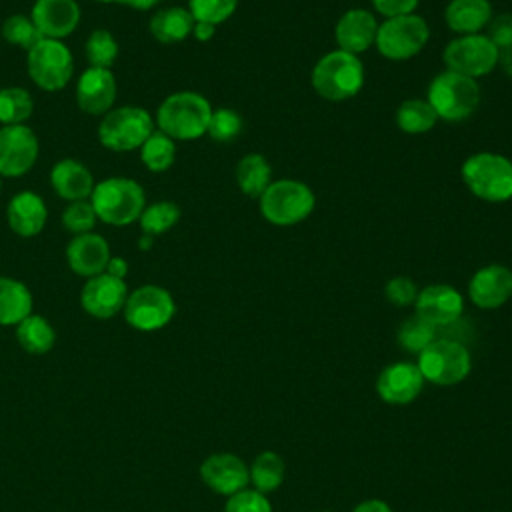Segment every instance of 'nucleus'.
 <instances>
[{
    "label": "nucleus",
    "mask_w": 512,
    "mask_h": 512,
    "mask_svg": "<svg viewBox=\"0 0 512 512\" xmlns=\"http://www.w3.org/2000/svg\"><path fill=\"white\" fill-rule=\"evenodd\" d=\"M224 512H272L270 500L258 490H240L228 496Z\"/></svg>",
    "instance_id": "nucleus-41"
},
{
    "label": "nucleus",
    "mask_w": 512,
    "mask_h": 512,
    "mask_svg": "<svg viewBox=\"0 0 512 512\" xmlns=\"http://www.w3.org/2000/svg\"><path fill=\"white\" fill-rule=\"evenodd\" d=\"M122 4H128L134 10H150L154 6H158L162 0H120Z\"/></svg>",
    "instance_id": "nucleus-49"
},
{
    "label": "nucleus",
    "mask_w": 512,
    "mask_h": 512,
    "mask_svg": "<svg viewBox=\"0 0 512 512\" xmlns=\"http://www.w3.org/2000/svg\"><path fill=\"white\" fill-rule=\"evenodd\" d=\"M194 18L184 6H168L150 18V34L162 44H176L192 34Z\"/></svg>",
    "instance_id": "nucleus-26"
},
{
    "label": "nucleus",
    "mask_w": 512,
    "mask_h": 512,
    "mask_svg": "<svg viewBox=\"0 0 512 512\" xmlns=\"http://www.w3.org/2000/svg\"><path fill=\"white\" fill-rule=\"evenodd\" d=\"M414 308V314L436 328H444L460 320L464 312V298L450 284H430L418 290Z\"/></svg>",
    "instance_id": "nucleus-14"
},
{
    "label": "nucleus",
    "mask_w": 512,
    "mask_h": 512,
    "mask_svg": "<svg viewBox=\"0 0 512 512\" xmlns=\"http://www.w3.org/2000/svg\"><path fill=\"white\" fill-rule=\"evenodd\" d=\"M316 94L330 102H342L356 96L364 86V64L356 54L340 48L318 58L310 74Z\"/></svg>",
    "instance_id": "nucleus-2"
},
{
    "label": "nucleus",
    "mask_w": 512,
    "mask_h": 512,
    "mask_svg": "<svg viewBox=\"0 0 512 512\" xmlns=\"http://www.w3.org/2000/svg\"><path fill=\"white\" fill-rule=\"evenodd\" d=\"M2 36L8 44L20 46L24 50H30L32 46H36L42 40V34L34 26L32 18L22 16V14H14V16H8L4 20Z\"/></svg>",
    "instance_id": "nucleus-37"
},
{
    "label": "nucleus",
    "mask_w": 512,
    "mask_h": 512,
    "mask_svg": "<svg viewBox=\"0 0 512 512\" xmlns=\"http://www.w3.org/2000/svg\"><path fill=\"white\" fill-rule=\"evenodd\" d=\"M124 320L140 330L154 332L164 328L176 314L172 294L156 284H146L128 294L124 304Z\"/></svg>",
    "instance_id": "nucleus-12"
},
{
    "label": "nucleus",
    "mask_w": 512,
    "mask_h": 512,
    "mask_svg": "<svg viewBox=\"0 0 512 512\" xmlns=\"http://www.w3.org/2000/svg\"><path fill=\"white\" fill-rule=\"evenodd\" d=\"M248 472L254 490H258L260 494H268L280 488V484L284 482V460L280 454L266 450L252 460Z\"/></svg>",
    "instance_id": "nucleus-30"
},
{
    "label": "nucleus",
    "mask_w": 512,
    "mask_h": 512,
    "mask_svg": "<svg viewBox=\"0 0 512 512\" xmlns=\"http://www.w3.org/2000/svg\"><path fill=\"white\" fill-rule=\"evenodd\" d=\"M314 206L316 196L312 188L294 178L272 180L258 198L262 218L274 226H294L306 220Z\"/></svg>",
    "instance_id": "nucleus-4"
},
{
    "label": "nucleus",
    "mask_w": 512,
    "mask_h": 512,
    "mask_svg": "<svg viewBox=\"0 0 512 512\" xmlns=\"http://www.w3.org/2000/svg\"><path fill=\"white\" fill-rule=\"evenodd\" d=\"M322 512H330V510H322Z\"/></svg>",
    "instance_id": "nucleus-53"
},
{
    "label": "nucleus",
    "mask_w": 512,
    "mask_h": 512,
    "mask_svg": "<svg viewBox=\"0 0 512 512\" xmlns=\"http://www.w3.org/2000/svg\"><path fill=\"white\" fill-rule=\"evenodd\" d=\"M126 298H128L126 282L120 278H114L106 272L88 278L80 292L82 308L90 316L102 318V320L118 314L124 308Z\"/></svg>",
    "instance_id": "nucleus-15"
},
{
    "label": "nucleus",
    "mask_w": 512,
    "mask_h": 512,
    "mask_svg": "<svg viewBox=\"0 0 512 512\" xmlns=\"http://www.w3.org/2000/svg\"><path fill=\"white\" fill-rule=\"evenodd\" d=\"M178 220H180V208L174 202H168V200L144 206V210H142V214L138 218L142 232L148 234V236L164 234Z\"/></svg>",
    "instance_id": "nucleus-35"
},
{
    "label": "nucleus",
    "mask_w": 512,
    "mask_h": 512,
    "mask_svg": "<svg viewBox=\"0 0 512 512\" xmlns=\"http://www.w3.org/2000/svg\"><path fill=\"white\" fill-rule=\"evenodd\" d=\"M200 478L216 494L232 496L248 486L250 472L242 458H238L236 454L220 452L208 456L200 464Z\"/></svg>",
    "instance_id": "nucleus-18"
},
{
    "label": "nucleus",
    "mask_w": 512,
    "mask_h": 512,
    "mask_svg": "<svg viewBox=\"0 0 512 512\" xmlns=\"http://www.w3.org/2000/svg\"><path fill=\"white\" fill-rule=\"evenodd\" d=\"M444 66L468 78H482L498 66V48L486 34L456 36L444 48Z\"/></svg>",
    "instance_id": "nucleus-11"
},
{
    "label": "nucleus",
    "mask_w": 512,
    "mask_h": 512,
    "mask_svg": "<svg viewBox=\"0 0 512 512\" xmlns=\"http://www.w3.org/2000/svg\"><path fill=\"white\" fill-rule=\"evenodd\" d=\"M466 188L480 200L506 202L512 198V162L498 152H476L462 164Z\"/></svg>",
    "instance_id": "nucleus-6"
},
{
    "label": "nucleus",
    "mask_w": 512,
    "mask_h": 512,
    "mask_svg": "<svg viewBox=\"0 0 512 512\" xmlns=\"http://www.w3.org/2000/svg\"><path fill=\"white\" fill-rule=\"evenodd\" d=\"M352 512H392V508H390L384 500L370 498V500H364V502L356 504V506L352 508Z\"/></svg>",
    "instance_id": "nucleus-46"
},
{
    "label": "nucleus",
    "mask_w": 512,
    "mask_h": 512,
    "mask_svg": "<svg viewBox=\"0 0 512 512\" xmlns=\"http://www.w3.org/2000/svg\"><path fill=\"white\" fill-rule=\"evenodd\" d=\"M420 0H370L372 8L382 14L384 18L392 16H402V14H412L416 10Z\"/></svg>",
    "instance_id": "nucleus-44"
},
{
    "label": "nucleus",
    "mask_w": 512,
    "mask_h": 512,
    "mask_svg": "<svg viewBox=\"0 0 512 512\" xmlns=\"http://www.w3.org/2000/svg\"><path fill=\"white\" fill-rule=\"evenodd\" d=\"M50 182H52L54 192L68 202L86 200V198H90V194L94 190V178H92L90 170L82 162L72 160V158L58 160L52 166Z\"/></svg>",
    "instance_id": "nucleus-24"
},
{
    "label": "nucleus",
    "mask_w": 512,
    "mask_h": 512,
    "mask_svg": "<svg viewBox=\"0 0 512 512\" xmlns=\"http://www.w3.org/2000/svg\"><path fill=\"white\" fill-rule=\"evenodd\" d=\"M6 218L14 234L22 238H32L44 230L48 220V208L42 196H38L36 192L24 190L10 198L6 208Z\"/></svg>",
    "instance_id": "nucleus-23"
},
{
    "label": "nucleus",
    "mask_w": 512,
    "mask_h": 512,
    "mask_svg": "<svg viewBox=\"0 0 512 512\" xmlns=\"http://www.w3.org/2000/svg\"><path fill=\"white\" fill-rule=\"evenodd\" d=\"M154 132V118L140 106H120L104 114L98 124V140L114 152L140 148Z\"/></svg>",
    "instance_id": "nucleus-8"
},
{
    "label": "nucleus",
    "mask_w": 512,
    "mask_h": 512,
    "mask_svg": "<svg viewBox=\"0 0 512 512\" xmlns=\"http://www.w3.org/2000/svg\"><path fill=\"white\" fill-rule=\"evenodd\" d=\"M270 182H272V168L262 154L250 152L238 160L236 184L246 196L260 198V194L270 186Z\"/></svg>",
    "instance_id": "nucleus-28"
},
{
    "label": "nucleus",
    "mask_w": 512,
    "mask_h": 512,
    "mask_svg": "<svg viewBox=\"0 0 512 512\" xmlns=\"http://www.w3.org/2000/svg\"><path fill=\"white\" fill-rule=\"evenodd\" d=\"M66 260L74 274L92 278L106 270L110 260V246L100 234H78L66 246Z\"/></svg>",
    "instance_id": "nucleus-22"
},
{
    "label": "nucleus",
    "mask_w": 512,
    "mask_h": 512,
    "mask_svg": "<svg viewBox=\"0 0 512 512\" xmlns=\"http://www.w3.org/2000/svg\"><path fill=\"white\" fill-rule=\"evenodd\" d=\"M422 378L436 386H454L468 378L472 358L468 348L452 338H436L416 360Z\"/></svg>",
    "instance_id": "nucleus-7"
},
{
    "label": "nucleus",
    "mask_w": 512,
    "mask_h": 512,
    "mask_svg": "<svg viewBox=\"0 0 512 512\" xmlns=\"http://www.w3.org/2000/svg\"><path fill=\"white\" fill-rule=\"evenodd\" d=\"M30 18L42 38L60 40L76 30L80 8L76 0H36Z\"/></svg>",
    "instance_id": "nucleus-21"
},
{
    "label": "nucleus",
    "mask_w": 512,
    "mask_h": 512,
    "mask_svg": "<svg viewBox=\"0 0 512 512\" xmlns=\"http://www.w3.org/2000/svg\"><path fill=\"white\" fill-rule=\"evenodd\" d=\"M212 116L210 102L190 90L174 92L162 100L156 112L158 130L176 140H198L206 134Z\"/></svg>",
    "instance_id": "nucleus-1"
},
{
    "label": "nucleus",
    "mask_w": 512,
    "mask_h": 512,
    "mask_svg": "<svg viewBox=\"0 0 512 512\" xmlns=\"http://www.w3.org/2000/svg\"><path fill=\"white\" fill-rule=\"evenodd\" d=\"M428 38H430L428 22L416 12H412V14L392 16L380 22L374 46L380 52V56H384L386 60L402 62L416 56L428 44Z\"/></svg>",
    "instance_id": "nucleus-9"
},
{
    "label": "nucleus",
    "mask_w": 512,
    "mask_h": 512,
    "mask_svg": "<svg viewBox=\"0 0 512 512\" xmlns=\"http://www.w3.org/2000/svg\"><path fill=\"white\" fill-rule=\"evenodd\" d=\"M98 216L90 204V200H74L62 212V226L74 236L92 232Z\"/></svg>",
    "instance_id": "nucleus-40"
},
{
    "label": "nucleus",
    "mask_w": 512,
    "mask_h": 512,
    "mask_svg": "<svg viewBox=\"0 0 512 512\" xmlns=\"http://www.w3.org/2000/svg\"><path fill=\"white\" fill-rule=\"evenodd\" d=\"M16 340L30 354H46L56 342V332L44 316L30 314L16 324Z\"/></svg>",
    "instance_id": "nucleus-29"
},
{
    "label": "nucleus",
    "mask_w": 512,
    "mask_h": 512,
    "mask_svg": "<svg viewBox=\"0 0 512 512\" xmlns=\"http://www.w3.org/2000/svg\"><path fill=\"white\" fill-rule=\"evenodd\" d=\"M468 296L474 306L494 310L512 298V270L504 264H486L478 268L468 282Z\"/></svg>",
    "instance_id": "nucleus-16"
},
{
    "label": "nucleus",
    "mask_w": 512,
    "mask_h": 512,
    "mask_svg": "<svg viewBox=\"0 0 512 512\" xmlns=\"http://www.w3.org/2000/svg\"><path fill=\"white\" fill-rule=\"evenodd\" d=\"M486 36L492 40V44L498 50L508 42H512V14L492 16L486 26Z\"/></svg>",
    "instance_id": "nucleus-43"
},
{
    "label": "nucleus",
    "mask_w": 512,
    "mask_h": 512,
    "mask_svg": "<svg viewBox=\"0 0 512 512\" xmlns=\"http://www.w3.org/2000/svg\"><path fill=\"white\" fill-rule=\"evenodd\" d=\"M216 32V26L214 24H208V22H194V28H192V36L198 40V42H208Z\"/></svg>",
    "instance_id": "nucleus-47"
},
{
    "label": "nucleus",
    "mask_w": 512,
    "mask_h": 512,
    "mask_svg": "<svg viewBox=\"0 0 512 512\" xmlns=\"http://www.w3.org/2000/svg\"><path fill=\"white\" fill-rule=\"evenodd\" d=\"M242 132V116L232 108L212 110L206 134L216 142H232Z\"/></svg>",
    "instance_id": "nucleus-39"
},
{
    "label": "nucleus",
    "mask_w": 512,
    "mask_h": 512,
    "mask_svg": "<svg viewBox=\"0 0 512 512\" xmlns=\"http://www.w3.org/2000/svg\"><path fill=\"white\" fill-rule=\"evenodd\" d=\"M86 60L96 68H110L118 58V42L108 30H94L86 40Z\"/></svg>",
    "instance_id": "nucleus-36"
},
{
    "label": "nucleus",
    "mask_w": 512,
    "mask_h": 512,
    "mask_svg": "<svg viewBox=\"0 0 512 512\" xmlns=\"http://www.w3.org/2000/svg\"><path fill=\"white\" fill-rule=\"evenodd\" d=\"M426 100L434 108L438 120L462 122L476 112L480 104V86L474 78L444 70L432 78Z\"/></svg>",
    "instance_id": "nucleus-5"
},
{
    "label": "nucleus",
    "mask_w": 512,
    "mask_h": 512,
    "mask_svg": "<svg viewBox=\"0 0 512 512\" xmlns=\"http://www.w3.org/2000/svg\"><path fill=\"white\" fill-rule=\"evenodd\" d=\"M90 204L98 220L112 226H126L140 218L146 206V194L136 180L112 176L94 184Z\"/></svg>",
    "instance_id": "nucleus-3"
},
{
    "label": "nucleus",
    "mask_w": 512,
    "mask_h": 512,
    "mask_svg": "<svg viewBox=\"0 0 512 512\" xmlns=\"http://www.w3.org/2000/svg\"><path fill=\"white\" fill-rule=\"evenodd\" d=\"M438 116L424 98H408L396 110V124L406 134H424L434 128Z\"/></svg>",
    "instance_id": "nucleus-31"
},
{
    "label": "nucleus",
    "mask_w": 512,
    "mask_h": 512,
    "mask_svg": "<svg viewBox=\"0 0 512 512\" xmlns=\"http://www.w3.org/2000/svg\"><path fill=\"white\" fill-rule=\"evenodd\" d=\"M34 110V100L28 90L8 86L0 90V122L4 126L24 124Z\"/></svg>",
    "instance_id": "nucleus-33"
},
{
    "label": "nucleus",
    "mask_w": 512,
    "mask_h": 512,
    "mask_svg": "<svg viewBox=\"0 0 512 512\" xmlns=\"http://www.w3.org/2000/svg\"><path fill=\"white\" fill-rule=\"evenodd\" d=\"M380 22L370 10L350 8L346 10L334 28V38L340 50L350 54H362L376 42Z\"/></svg>",
    "instance_id": "nucleus-20"
},
{
    "label": "nucleus",
    "mask_w": 512,
    "mask_h": 512,
    "mask_svg": "<svg viewBox=\"0 0 512 512\" xmlns=\"http://www.w3.org/2000/svg\"><path fill=\"white\" fill-rule=\"evenodd\" d=\"M384 296L394 306H410L416 302L418 288L408 276H394L384 286Z\"/></svg>",
    "instance_id": "nucleus-42"
},
{
    "label": "nucleus",
    "mask_w": 512,
    "mask_h": 512,
    "mask_svg": "<svg viewBox=\"0 0 512 512\" xmlns=\"http://www.w3.org/2000/svg\"><path fill=\"white\" fill-rule=\"evenodd\" d=\"M96 2H120V0H96Z\"/></svg>",
    "instance_id": "nucleus-51"
},
{
    "label": "nucleus",
    "mask_w": 512,
    "mask_h": 512,
    "mask_svg": "<svg viewBox=\"0 0 512 512\" xmlns=\"http://www.w3.org/2000/svg\"><path fill=\"white\" fill-rule=\"evenodd\" d=\"M492 18L490 0H450L444 10L446 26L458 36L480 34Z\"/></svg>",
    "instance_id": "nucleus-25"
},
{
    "label": "nucleus",
    "mask_w": 512,
    "mask_h": 512,
    "mask_svg": "<svg viewBox=\"0 0 512 512\" xmlns=\"http://www.w3.org/2000/svg\"><path fill=\"white\" fill-rule=\"evenodd\" d=\"M0 190H2V176H0Z\"/></svg>",
    "instance_id": "nucleus-52"
},
{
    "label": "nucleus",
    "mask_w": 512,
    "mask_h": 512,
    "mask_svg": "<svg viewBox=\"0 0 512 512\" xmlns=\"http://www.w3.org/2000/svg\"><path fill=\"white\" fill-rule=\"evenodd\" d=\"M424 378L416 364L394 362L382 368L376 378L378 396L392 406H406L418 398L422 392Z\"/></svg>",
    "instance_id": "nucleus-17"
},
{
    "label": "nucleus",
    "mask_w": 512,
    "mask_h": 512,
    "mask_svg": "<svg viewBox=\"0 0 512 512\" xmlns=\"http://www.w3.org/2000/svg\"><path fill=\"white\" fill-rule=\"evenodd\" d=\"M116 100V78L110 68H86L76 82V102L86 114L98 116L112 110Z\"/></svg>",
    "instance_id": "nucleus-19"
},
{
    "label": "nucleus",
    "mask_w": 512,
    "mask_h": 512,
    "mask_svg": "<svg viewBox=\"0 0 512 512\" xmlns=\"http://www.w3.org/2000/svg\"><path fill=\"white\" fill-rule=\"evenodd\" d=\"M104 272L110 274V276H114V278L124 280L126 274H128V264H126V260L120 258V256H110V260H108Z\"/></svg>",
    "instance_id": "nucleus-45"
},
{
    "label": "nucleus",
    "mask_w": 512,
    "mask_h": 512,
    "mask_svg": "<svg viewBox=\"0 0 512 512\" xmlns=\"http://www.w3.org/2000/svg\"><path fill=\"white\" fill-rule=\"evenodd\" d=\"M498 66L512 78V42L498 50Z\"/></svg>",
    "instance_id": "nucleus-48"
},
{
    "label": "nucleus",
    "mask_w": 512,
    "mask_h": 512,
    "mask_svg": "<svg viewBox=\"0 0 512 512\" xmlns=\"http://www.w3.org/2000/svg\"><path fill=\"white\" fill-rule=\"evenodd\" d=\"M238 6V0H188V10L194 22H208V24H222L228 20Z\"/></svg>",
    "instance_id": "nucleus-38"
},
{
    "label": "nucleus",
    "mask_w": 512,
    "mask_h": 512,
    "mask_svg": "<svg viewBox=\"0 0 512 512\" xmlns=\"http://www.w3.org/2000/svg\"><path fill=\"white\" fill-rule=\"evenodd\" d=\"M152 238H154V236H148V234H144V236L140 238V242H138V244H140V248H142V250H148V248L152 246Z\"/></svg>",
    "instance_id": "nucleus-50"
},
{
    "label": "nucleus",
    "mask_w": 512,
    "mask_h": 512,
    "mask_svg": "<svg viewBox=\"0 0 512 512\" xmlns=\"http://www.w3.org/2000/svg\"><path fill=\"white\" fill-rule=\"evenodd\" d=\"M140 160L150 172H166L176 160V142L160 130H154L140 146Z\"/></svg>",
    "instance_id": "nucleus-32"
},
{
    "label": "nucleus",
    "mask_w": 512,
    "mask_h": 512,
    "mask_svg": "<svg viewBox=\"0 0 512 512\" xmlns=\"http://www.w3.org/2000/svg\"><path fill=\"white\" fill-rule=\"evenodd\" d=\"M436 326H432L430 322H426L424 318H420L418 314L406 318L396 334L398 346L406 352L412 354H420L430 342L436 340Z\"/></svg>",
    "instance_id": "nucleus-34"
},
{
    "label": "nucleus",
    "mask_w": 512,
    "mask_h": 512,
    "mask_svg": "<svg viewBox=\"0 0 512 512\" xmlns=\"http://www.w3.org/2000/svg\"><path fill=\"white\" fill-rule=\"evenodd\" d=\"M26 66L30 80L46 92L62 90L74 72L70 48L64 42L52 38H42L28 50Z\"/></svg>",
    "instance_id": "nucleus-10"
},
{
    "label": "nucleus",
    "mask_w": 512,
    "mask_h": 512,
    "mask_svg": "<svg viewBox=\"0 0 512 512\" xmlns=\"http://www.w3.org/2000/svg\"><path fill=\"white\" fill-rule=\"evenodd\" d=\"M32 314V292L16 278L0 276V324L16 326Z\"/></svg>",
    "instance_id": "nucleus-27"
},
{
    "label": "nucleus",
    "mask_w": 512,
    "mask_h": 512,
    "mask_svg": "<svg viewBox=\"0 0 512 512\" xmlns=\"http://www.w3.org/2000/svg\"><path fill=\"white\" fill-rule=\"evenodd\" d=\"M38 138L26 124L0 128V176H22L38 158Z\"/></svg>",
    "instance_id": "nucleus-13"
}]
</instances>
